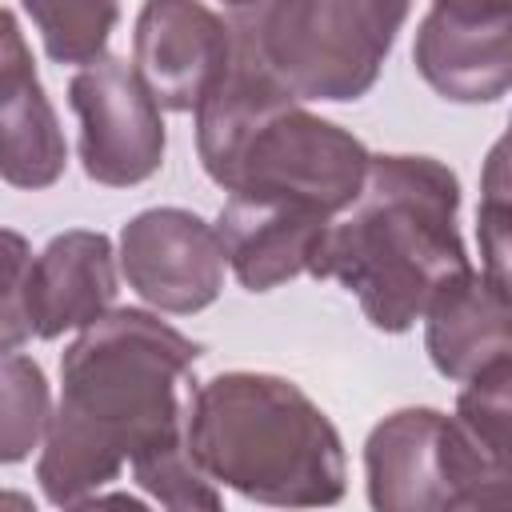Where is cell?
Returning a JSON list of instances; mask_svg holds the SVG:
<instances>
[{"mask_svg": "<svg viewBox=\"0 0 512 512\" xmlns=\"http://www.w3.org/2000/svg\"><path fill=\"white\" fill-rule=\"evenodd\" d=\"M4 316L0 344L16 352L24 340H56L80 332L112 312L116 300V252L104 232L68 228L52 236L36 256L20 232H4Z\"/></svg>", "mask_w": 512, "mask_h": 512, "instance_id": "8992f818", "label": "cell"}, {"mask_svg": "<svg viewBox=\"0 0 512 512\" xmlns=\"http://www.w3.org/2000/svg\"><path fill=\"white\" fill-rule=\"evenodd\" d=\"M228 8H248V4H260V0H224Z\"/></svg>", "mask_w": 512, "mask_h": 512, "instance_id": "7402d4cb", "label": "cell"}, {"mask_svg": "<svg viewBox=\"0 0 512 512\" xmlns=\"http://www.w3.org/2000/svg\"><path fill=\"white\" fill-rule=\"evenodd\" d=\"M460 180L436 156L380 152L348 216L328 228L316 280L344 284L372 328L408 332L452 276L468 272Z\"/></svg>", "mask_w": 512, "mask_h": 512, "instance_id": "7a4b0ae2", "label": "cell"}, {"mask_svg": "<svg viewBox=\"0 0 512 512\" xmlns=\"http://www.w3.org/2000/svg\"><path fill=\"white\" fill-rule=\"evenodd\" d=\"M236 52V28L204 0H144L132 28V64L168 112H196Z\"/></svg>", "mask_w": 512, "mask_h": 512, "instance_id": "9c48e42d", "label": "cell"}, {"mask_svg": "<svg viewBox=\"0 0 512 512\" xmlns=\"http://www.w3.org/2000/svg\"><path fill=\"white\" fill-rule=\"evenodd\" d=\"M452 420L488 464V508H512V352L464 380Z\"/></svg>", "mask_w": 512, "mask_h": 512, "instance_id": "9a60e30c", "label": "cell"}, {"mask_svg": "<svg viewBox=\"0 0 512 512\" xmlns=\"http://www.w3.org/2000/svg\"><path fill=\"white\" fill-rule=\"evenodd\" d=\"M224 240L188 208H144L120 228V272L156 312L192 316L224 288Z\"/></svg>", "mask_w": 512, "mask_h": 512, "instance_id": "ba28073f", "label": "cell"}, {"mask_svg": "<svg viewBox=\"0 0 512 512\" xmlns=\"http://www.w3.org/2000/svg\"><path fill=\"white\" fill-rule=\"evenodd\" d=\"M0 128L4 156L0 172L12 188H48L64 176L68 144L56 120V108L44 96L32 52L24 44L16 12H4V48H0Z\"/></svg>", "mask_w": 512, "mask_h": 512, "instance_id": "4fadbf2b", "label": "cell"}, {"mask_svg": "<svg viewBox=\"0 0 512 512\" xmlns=\"http://www.w3.org/2000/svg\"><path fill=\"white\" fill-rule=\"evenodd\" d=\"M4 420H0V460L20 464L40 436H48L52 404H48V380L36 360L16 352H4Z\"/></svg>", "mask_w": 512, "mask_h": 512, "instance_id": "e0dca14e", "label": "cell"}, {"mask_svg": "<svg viewBox=\"0 0 512 512\" xmlns=\"http://www.w3.org/2000/svg\"><path fill=\"white\" fill-rule=\"evenodd\" d=\"M432 8H448V12H512V0H432Z\"/></svg>", "mask_w": 512, "mask_h": 512, "instance_id": "44dd1931", "label": "cell"}, {"mask_svg": "<svg viewBox=\"0 0 512 512\" xmlns=\"http://www.w3.org/2000/svg\"><path fill=\"white\" fill-rule=\"evenodd\" d=\"M188 448L216 484L256 504H336L348 484L336 424L300 384L272 372L236 368L192 384Z\"/></svg>", "mask_w": 512, "mask_h": 512, "instance_id": "277c9868", "label": "cell"}, {"mask_svg": "<svg viewBox=\"0 0 512 512\" xmlns=\"http://www.w3.org/2000/svg\"><path fill=\"white\" fill-rule=\"evenodd\" d=\"M424 348L440 376L464 384L512 352V300L484 272L452 276L424 308Z\"/></svg>", "mask_w": 512, "mask_h": 512, "instance_id": "5bb4252c", "label": "cell"}, {"mask_svg": "<svg viewBox=\"0 0 512 512\" xmlns=\"http://www.w3.org/2000/svg\"><path fill=\"white\" fill-rule=\"evenodd\" d=\"M508 124H512V120H508Z\"/></svg>", "mask_w": 512, "mask_h": 512, "instance_id": "603a6c76", "label": "cell"}, {"mask_svg": "<svg viewBox=\"0 0 512 512\" xmlns=\"http://www.w3.org/2000/svg\"><path fill=\"white\" fill-rule=\"evenodd\" d=\"M452 416L440 408H396L364 440L368 504L380 512L452 508L448 472Z\"/></svg>", "mask_w": 512, "mask_h": 512, "instance_id": "8fae6325", "label": "cell"}, {"mask_svg": "<svg viewBox=\"0 0 512 512\" xmlns=\"http://www.w3.org/2000/svg\"><path fill=\"white\" fill-rule=\"evenodd\" d=\"M476 240H480L484 276L512 300V208L480 200V208H476Z\"/></svg>", "mask_w": 512, "mask_h": 512, "instance_id": "d6986e66", "label": "cell"}, {"mask_svg": "<svg viewBox=\"0 0 512 512\" xmlns=\"http://www.w3.org/2000/svg\"><path fill=\"white\" fill-rule=\"evenodd\" d=\"M412 64L452 104H492L512 92V12L428 8L416 28Z\"/></svg>", "mask_w": 512, "mask_h": 512, "instance_id": "7c38bea8", "label": "cell"}, {"mask_svg": "<svg viewBox=\"0 0 512 512\" xmlns=\"http://www.w3.org/2000/svg\"><path fill=\"white\" fill-rule=\"evenodd\" d=\"M220 84L196 108V152L224 192L300 200L324 216L356 204L372 152L340 124L308 112L264 64L244 24Z\"/></svg>", "mask_w": 512, "mask_h": 512, "instance_id": "3957f363", "label": "cell"}, {"mask_svg": "<svg viewBox=\"0 0 512 512\" xmlns=\"http://www.w3.org/2000/svg\"><path fill=\"white\" fill-rule=\"evenodd\" d=\"M132 480L164 508L184 512V508H220L224 504L216 480L196 464V456L188 448V428L180 436L156 444L140 460H132Z\"/></svg>", "mask_w": 512, "mask_h": 512, "instance_id": "ac0fdd59", "label": "cell"}, {"mask_svg": "<svg viewBox=\"0 0 512 512\" xmlns=\"http://www.w3.org/2000/svg\"><path fill=\"white\" fill-rule=\"evenodd\" d=\"M200 344L144 308H112L60 356L36 480L48 504L84 508L124 464L188 428V372Z\"/></svg>", "mask_w": 512, "mask_h": 512, "instance_id": "6da1fadb", "label": "cell"}, {"mask_svg": "<svg viewBox=\"0 0 512 512\" xmlns=\"http://www.w3.org/2000/svg\"><path fill=\"white\" fill-rule=\"evenodd\" d=\"M408 8L412 0H260L240 24L300 100L352 104L380 80Z\"/></svg>", "mask_w": 512, "mask_h": 512, "instance_id": "5b68a950", "label": "cell"}, {"mask_svg": "<svg viewBox=\"0 0 512 512\" xmlns=\"http://www.w3.org/2000/svg\"><path fill=\"white\" fill-rule=\"evenodd\" d=\"M480 200L512 208V124H508V132L484 156V168H480Z\"/></svg>", "mask_w": 512, "mask_h": 512, "instance_id": "ffe728a7", "label": "cell"}, {"mask_svg": "<svg viewBox=\"0 0 512 512\" xmlns=\"http://www.w3.org/2000/svg\"><path fill=\"white\" fill-rule=\"evenodd\" d=\"M332 216L260 192H228L216 232L228 252V268L248 292H272L296 276H312Z\"/></svg>", "mask_w": 512, "mask_h": 512, "instance_id": "30bf717a", "label": "cell"}, {"mask_svg": "<svg viewBox=\"0 0 512 512\" xmlns=\"http://www.w3.org/2000/svg\"><path fill=\"white\" fill-rule=\"evenodd\" d=\"M52 64H92L120 20V0H20Z\"/></svg>", "mask_w": 512, "mask_h": 512, "instance_id": "2e32d148", "label": "cell"}, {"mask_svg": "<svg viewBox=\"0 0 512 512\" xmlns=\"http://www.w3.org/2000/svg\"><path fill=\"white\" fill-rule=\"evenodd\" d=\"M68 104L80 120V168L104 188H132L164 164L160 100L140 80L136 64L100 56L68 80Z\"/></svg>", "mask_w": 512, "mask_h": 512, "instance_id": "52a82bcc", "label": "cell"}]
</instances>
